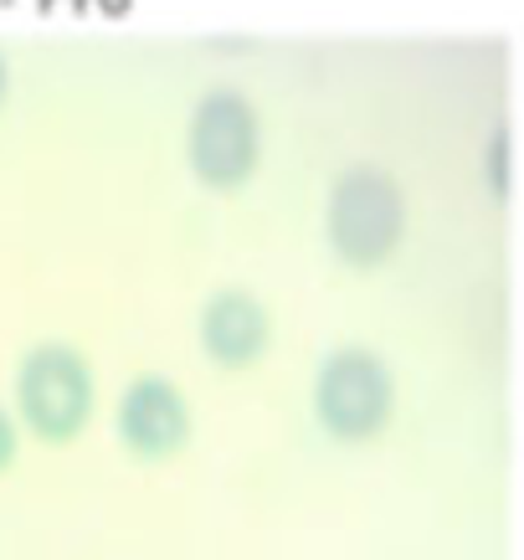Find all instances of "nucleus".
<instances>
[{
  "label": "nucleus",
  "mask_w": 524,
  "mask_h": 560,
  "mask_svg": "<svg viewBox=\"0 0 524 560\" xmlns=\"http://www.w3.org/2000/svg\"><path fill=\"white\" fill-rule=\"evenodd\" d=\"M114 422H119V438L135 458L160 463L175 458L190 442V401L165 375H135L119 396Z\"/></svg>",
  "instance_id": "39448f33"
},
{
  "label": "nucleus",
  "mask_w": 524,
  "mask_h": 560,
  "mask_svg": "<svg viewBox=\"0 0 524 560\" xmlns=\"http://www.w3.org/2000/svg\"><path fill=\"white\" fill-rule=\"evenodd\" d=\"M406 237V196L381 165H350L329 186V242L350 268L386 262Z\"/></svg>",
  "instance_id": "f257e3e1"
},
{
  "label": "nucleus",
  "mask_w": 524,
  "mask_h": 560,
  "mask_svg": "<svg viewBox=\"0 0 524 560\" xmlns=\"http://www.w3.org/2000/svg\"><path fill=\"white\" fill-rule=\"evenodd\" d=\"M11 458H16V422L0 411V474L11 468Z\"/></svg>",
  "instance_id": "6e6552de"
},
{
  "label": "nucleus",
  "mask_w": 524,
  "mask_h": 560,
  "mask_svg": "<svg viewBox=\"0 0 524 560\" xmlns=\"http://www.w3.org/2000/svg\"><path fill=\"white\" fill-rule=\"evenodd\" d=\"M391 407H396V381L375 350L345 345L314 375V417L324 432H335L345 442L375 438L386 427Z\"/></svg>",
  "instance_id": "7ed1b4c3"
},
{
  "label": "nucleus",
  "mask_w": 524,
  "mask_h": 560,
  "mask_svg": "<svg viewBox=\"0 0 524 560\" xmlns=\"http://www.w3.org/2000/svg\"><path fill=\"white\" fill-rule=\"evenodd\" d=\"M16 411L42 442L78 438L93 417V371L72 345H36L16 371Z\"/></svg>",
  "instance_id": "f03ea898"
},
{
  "label": "nucleus",
  "mask_w": 524,
  "mask_h": 560,
  "mask_svg": "<svg viewBox=\"0 0 524 560\" xmlns=\"http://www.w3.org/2000/svg\"><path fill=\"white\" fill-rule=\"evenodd\" d=\"M257 144H263L257 114L237 88H211L196 103L190 135H186V154L196 180H206L211 190H237L257 171Z\"/></svg>",
  "instance_id": "20e7f679"
},
{
  "label": "nucleus",
  "mask_w": 524,
  "mask_h": 560,
  "mask_svg": "<svg viewBox=\"0 0 524 560\" xmlns=\"http://www.w3.org/2000/svg\"><path fill=\"white\" fill-rule=\"evenodd\" d=\"M5 78H11V72H5V57H0V98H5Z\"/></svg>",
  "instance_id": "1a4fd4ad"
},
{
  "label": "nucleus",
  "mask_w": 524,
  "mask_h": 560,
  "mask_svg": "<svg viewBox=\"0 0 524 560\" xmlns=\"http://www.w3.org/2000/svg\"><path fill=\"white\" fill-rule=\"evenodd\" d=\"M484 175H489L493 196L504 201V196H509V129H493V135H489V150H484Z\"/></svg>",
  "instance_id": "0eeeda50"
},
{
  "label": "nucleus",
  "mask_w": 524,
  "mask_h": 560,
  "mask_svg": "<svg viewBox=\"0 0 524 560\" xmlns=\"http://www.w3.org/2000/svg\"><path fill=\"white\" fill-rule=\"evenodd\" d=\"M272 340L268 308L247 289H217L201 308V350L221 371H247Z\"/></svg>",
  "instance_id": "423d86ee"
}]
</instances>
